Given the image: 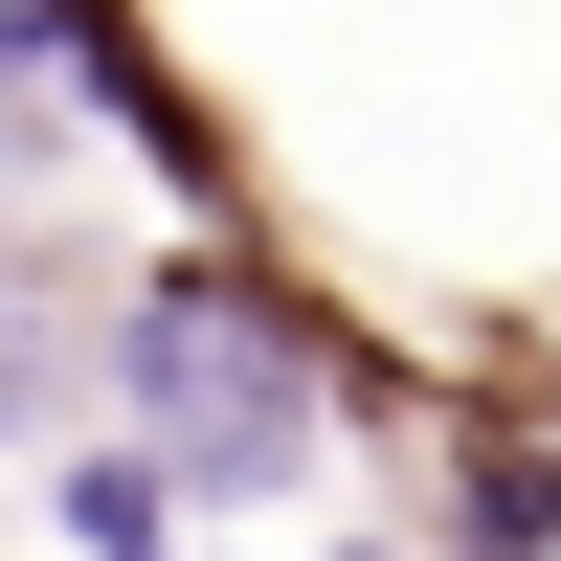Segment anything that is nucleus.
Instances as JSON below:
<instances>
[{
    "mask_svg": "<svg viewBox=\"0 0 561 561\" xmlns=\"http://www.w3.org/2000/svg\"><path fill=\"white\" fill-rule=\"evenodd\" d=\"M113 404H135V449H158L180 494H293L314 427H337L314 314L270 293V270H225V248H180L158 293H113Z\"/></svg>",
    "mask_w": 561,
    "mask_h": 561,
    "instance_id": "nucleus-1",
    "label": "nucleus"
},
{
    "mask_svg": "<svg viewBox=\"0 0 561 561\" xmlns=\"http://www.w3.org/2000/svg\"><path fill=\"white\" fill-rule=\"evenodd\" d=\"M45 539H68V561H180V472H158V449H68V472H45Z\"/></svg>",
    "mask_w": 561,
    "mask_h": 561,
    "instance_id": "nucleus-2",
    "label": "nucleus"
},
{
    "mask_svg": "<svg viewBox=\"0 0 561 561\" xmlns=\"http://www.w3.org/2000/svg\"><path fill=\"white\" fill-rule=\"evenodd\" d=\"M45 404H68V270H45V248H0V449H23Z\"/></svg>",
    "mask_w": 561,
    "mask_h": 561,
    "instance_id": "nucleus-3",
    "label": "nucleus"
},
{
    "mask_svg": "<svg viewBox=\"0 0 561 561\" xmlns=\"http://www.w3.org/2000/svg\"><path fill=\"white\" fill-rule=\"evenodd\" d=\"M449 517H472V561H561V449H472Z\"/></svg>",
    "mask_w": 561,
    "mask_h": 561,
    "instance_id": "nucleus-4",
    "label": "nucleus"
}]
</instances>
